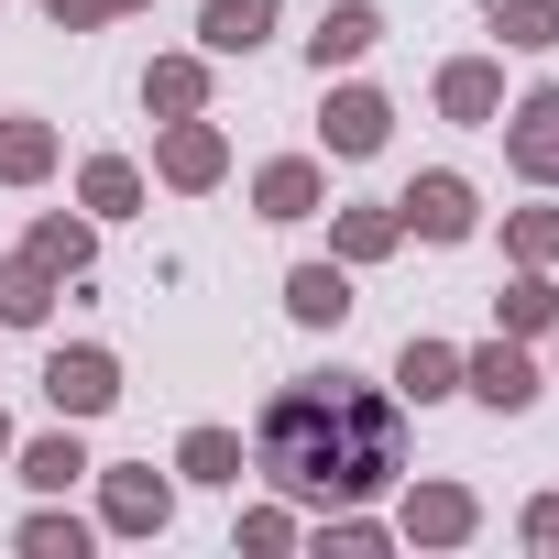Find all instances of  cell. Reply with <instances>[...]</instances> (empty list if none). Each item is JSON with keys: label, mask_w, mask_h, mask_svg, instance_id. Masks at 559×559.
Returning <instances> with one entry per match:
<instances>
[{"label": "cell", "mask_w": 559, "mask_h": 559, "mask_svg": "<svg viewBox=\"0 0 559 559\" xmlns=\"http://www.w3.org/2000/svg\"><path fill=\"white\" fill-rule=\"evenodd\" d=\"M252 461H263L274 493H297V504H362V493H384L406 472V417L362 373H308V384H286L263 406Z\"/></svg>", "instance_id": "1"}, {"label": "cell", "mask_w": 559, "mask_h": 559, "mask_svg": "<svg viewBox=\"0 0 559 559\" xmlns=\"http://www.w3.org/2000/svg\"><path fill=\"white\" fill-rule=\"evenodd\" d=\"M110 395H121V362H110L99 341H78V352L45 362V406H56V417H99Z\"/></svg>", "instance_id": "2"}, {"label": "cell", "mask_w": 559, "mask_h": 559, "mask_svg": "<svg viewBox=\"0 0 559 559\" xmlns=\"http://www.w3.org/2000/svg\"><path fill=\"white\" fill-rule=\"evenodd\" d=\"M395 219H406L417 241H472V219H483V209H472V187H461V176H417V187L395 198Z\"/></svg>", "instance_id": "3"}, {"label": "cell", "mask_w": 559, "mask_h": 559, "mask_svg": "<svg viewBox=\"0 0 559 559\" xmlns=\"http://www.w3.org/2000/svg\"><path fill=\"white\" fill-rule=\"evenodd\" d=\"M504 154H515V176L559 187V88H537V99L504 110Z\"/></svg>", "instance_id": "4"}, {"label": "cell", "mask_w": 559, "mask_h": 559, "mask_svg": "<svg viewBox=\"0 0 559 559\" xmlns=\"http://www.w3.org/2000/svg\"><path fill=\"white\" fill-rule=\"evenodd\" d=\"M472 526H483V504H472L461 483H417V493H406V537H417V548H461Z\"/></svg>", "instance_id": "5"}, {"label": "cell", "mask_w": 559, "mask_h": 559, "mask_svg": "<svg viewBox=\"0 0 559 559\" xmlns=\"http://www.w3.org/2000/svg\"><path fill=\"white\" fill-rule=\"evenodd\" d=\"M154 165H165V187H219L230 143H219V132H209V121L187 110V121H165V154H154Z\"/></svg>", "instance_id": "6"}, {"label": "cell", "mask_w": 559, "mask_h": 559, "mask_svg": "<svg viewBox=\"0 0 559 559\" xmlns=\"http://www.w3.org/2000/svg\"><path fill=\"white\" fill-rule=\"evenodd\" d=\"M99 504H110V526H121V537H165L176 483H165V472H110V493H99Z\"/></svg>", "instance_id": "7"}, {"label": "cell", "mask_w": 559, "mask_h": 559, "mask_svg": "<svg viewBox=\"0 0 559 559\" xmlns=\"http://www.w3.org/2000/svg\"><path fill=\"white\" fill-rule=\"evenodd\" d=\"M319 198H330V176H319L308 154H274V165L252 176V209H263V219H308Z\"/></svg>", "instance_id": "8"}, {"label": "cell", "mask_w": 559, "mask_h": 559, "mask_svg": "<svg viewBox=\"0 0 559 559\" xmlns=\"http://www.w3.org/2000/svg\"><path fill=\"white\" fill-rule=\"evenodd\" d=\"M373 45H384V12H373V0H341V12H330V23L308 34V56H319V78H330V67H362Z\"/></svg>", "instance_id": "9"}, {"label": "cell", "mask_w": 559, "mask_h": 559, "mask_svg": "<svg viewBox=\"0 0 559 559\" xmlns=\"http://www.w3.org/2000/svg\"><path fill=\"white\" fill-rule=\"evenodd\" d=\"M461 384H472L483 406H504V417H515V406H537V362H526V352H504V341H493V352H472V362H461Z\"/></svg>", "instance_id": "10"}, {"label": "cell", "mask_w": 559, "mask_h": 559, "mask_svg": "<svg viewBox=\"0 0 559 559\" xmlns=\"http://www.w3.org/2000/svg\"><path fill=\"white\" fill-rule=\"evenodd\" d=\"M286 319L341 330V319H352V274H341V263H297V274H286Z\"/></svg>", "instance_id": "11"}, {"label": "cell", "mask_w": 559, "mask_h": 559, "mask_svg": "<svg viewBox=\"0 0 559 559\" xmlns=\"http://www.w3.org/2000/svg\"><path fill=\"white\" fill-rule=\"evenodd\" d=\"M274 34V0H209V12H198V45L209 56H252Z\"/></svg>", "instance_id": "12"}, {"label": "cell", "mask_w": 559, "mask_h": 559, "mask_svg": "<svg viewBox=\"0 0 559 559\" xmlns=\"http://www.w3.org/2000/svg\"><path fill=\"white\" fill-rule=\"evenodd\" d=\"M384 132H395V110L373 88H341L330 99V154H384Z\"/></svg>", "instance_id": "13"}, {"label": "cell", "mask_w": 559, "mask_h": 559, "mask_svg": "<svg viewBox=\"0 0 559 559\" xmlns=\"http://www.w3.org/2000/svg\"><path fill=\"white\" fill-rule=\"evenodd\" d=\"M439 110H450V121H493V110H504V78H493L483 56H461V67H439Z\"/></svg>", "instance_id": "14"}, {"label": "cell", "mask_w": 559, "mask_h": 559, "mask_svg": "<svg viewBox=\"0 0 559 559\" xmlns=\"http://www.w3.org/2000/svg\"><path fill=\"white\" fill-rule=\"evenodd\" d=\"M45 308H56V274H45L34 252H23V263H0V330H34Z\"/></svg>", "instance_id": "15"}, {"label": "cell", "mask_w": 559, "mask_h": 559, "mask_svg": "<svg viewBox=\"0 0 559 559\" xmlns=\"http://www.w3.org/2000/svg\"><path fill=\"white\" fill-rule=\"evenodd\" d=\"M198 99H209V67H198V56H165V67L143 78V110H165V121H187Z\"/></svg>", "instance_id": "16"}, {"label": "cell", "mask_w": 559, "mask_h": 559, "mask_svg": "<svg viewBox=\"0 0 559 559\" xmlns=\"http://www.w3.org/2000/svg\"><path fill=\"white\" fill-rule=\"evenodd\" d=\"M395 384L428 406V395H461V352L450 341H406V362H395Z\"/></svg>", "instance_id": "17"}, {"label": "cell", "mask_w": 559, "mask_h": 559, "mask_svg": "<svg viewBox=\"0 0 559 559\" xmlns=\"http://www.w3.org/2000/svg\"><path fill=\"white\" fill-rule=\"evenodd\" d=\"M176 472H187V483H241V439H230V428H187V439H176Z\"/></svg>", "instance_id": "18"}, {"label": "cell", "mask_w": 559, "mask_h": 559, "mask_svg": "<svg viewBox=\"0 0 559 559\" xmlns=\"http://www.w3.org/2000/svg\"><path fill=\"white\" fill-rule=\"evenodd\" d=\"M493 34H504L515 56H548V45H559V0H493Z\"/></svg>", "instance_id": "19"}, {"label": "cell", "mask_w": 559, "mask_h": 559, "mask_svg": "<svg viewBox=\"0 0 559 559\" xmlns=\"http://www.w3.org/2000/svg\"><path fill=\"white\" fill-rule=\"evenodd\" d=\"M56 165V132L45 121H0V187H34Z\"/></svg>", "instance_id": "20"}, {"label": "cell", "mask_w": 559, "mask_h": 559, "mask_svg": "<svg viewBox=\"0 0 559 559\" xmlns=\"http://www.w3.org/2000/svg\"><path fill=\"white\" fill-rule=\"evenodd\" d=\"M78 472H88V450H78V428H56V439H34V450H23V483H34V493H67Z\"/></svg>", "instance_id": "21"}, {"label": "cell", "mask_w": 559, "mask_h": 559, "mask_svg": "<svg viewBox=\"0 0 559 559\" xmlns=\"http://www.w3.org/2000/svg\"><path fill=\"white\" fill-rule=\"evenodd\" d=\"M78 198H88V209H99V219H121V209H143V176H132V165H121V154H99V165H88V176H78Z\"/></svg>", "instance_id": "22"}, {"label": "cell", "mask_w": 559, "mask_h": 559, "mask_svg": "<svg viewBox=\"0 0 559 559\" xmlns=\"http://www.w3.org/2000/svg\"><path fill=\"white\" fill-rule=\"evenodd\" d=\"M493 308H504V330H559V286H548V274H515Z\"/></svg>", "instance_id": "23"}, {"label": "cell", "mask_w": 559, "mask_h": 559, "mask_svg": "<svg viewBox=\"0 0 559 559\" xmlns=\"http://www.w3.org/2000/svg\"><path fill=\"white\" fill-rule=\"evenodd\" d=\"M395 209H341V263H373V252H395Z\"/></svg>", "instance_id": "24"}, {"label": "cell", "mask_w": 559, "mask_h": 559, "mask_svg": "<svg viewBox=\"0 0 559 559\" xmlns=\"http://www.w3.org/2000/svg\"><path fill=\"white\" fill-rule=\"evenodd\" d=\"M34 263L45 274H88V230L78 219H34Z\"/></svg>", "instance_id": "25"}, {"label": "cell", "mask_w": 559, "mask_h": 559, "mask_svg": "<svg viewBox=\"0 0 559 559\" xmlns=\"http://www.w3.org/2000/svg\"><path fill=\"white\" fill-rule=\"evenodd\" d=\"M504 241H515L526 263H559V209H515V219H504Z\"/></svg>", "instance_id": "26"}, {"label": "cell", "mask_w": 559, "mask_h": 559, "mask_svg": "<svg viewBox=\"0 0 559 559\" xmlns=\"http://www.w3.org/2000/svg\"><path fill=\"white\" fill-rule=\"evenodd\" d=\"M23 548H34V559H78V548H88V526H78V515H34V526H23Z\"/></svg>", "instance_id": "27"}, {"label": "cell", "mask_w": 559, "mask_h": 559, "mask_svg": "<svg viewBox=\"0 0 559 559\" xmlns=\"http://www.w3.org/2000/svg\"><path fill=\"white\" fill-rule=\"evenodd\" d=\"M45 12H56L67 34H88V23H110V12H132V0H45Z\"/></svg>", "instance_id": "28"}, {"label": "cell", "mask_w": 559, "mask_h": 559, "mask_svg": "<svg viewBox=\"0 0 559 559\" xmlns=\"http://www.w3.org/2000/svg\"><path fill=\"white\" fill-rule=\"evenodd\" d=\"M526 537H537V548H559V493H537V504H526Z\"/></svg>", "instance_id": "29"}, {"label": "cell", "mask_w": 559, "mask_h": 559, "mask_svg": "<svg viewBox=\"0 0 559 559\" xmlns=\"http://www.w3.org/2000/svg\"><path fill=\"white\" fill-rule=\"evenodd\" d=\"M0 461H12V417H0Z\"/></svg>", "instance_id": "30"}]
</instances>
